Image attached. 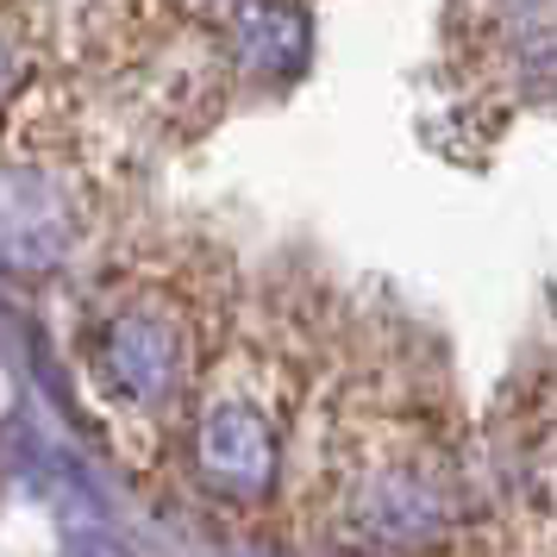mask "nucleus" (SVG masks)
Wrapping results in <instances>:
<instances>
[{"instance_id":"f257e3e1","label":"nucleus","mask_w":557,"mask_h":557,"mask_svg":"<svg viewBox=\"0 0 557 557\" xmlns=\"http://www.w3.org/2000/svg\"><path fill=\"white\" fill-rule=\"evenodd\" d=\"M95 395L126 432H163L201 388V313L170 282L113 295L88 338Z\"/></svg>"},{"instance_id":"f03ea898","label":"nucleus","mask_w":557,"mask_h":557,"mask_svg":"<svg viewBox=\"0 0 557 557\" xmlns=\"http://www.w3.org/2000/svg\"><path fill=\"white\" fill-rule=\"evenodd\" d=\"M463 520L451 457L426 432H370L338 463L332 527L357 557H413L451 539Z\"/></svg>"},{"instance_id":"7ed1b4c3","label":"nucleus","mask_w":557,"mask_h":557,"mask_svg":"<svg viewBox=\"0 0 557 557\" xmlns=\"http://www.w3.org/2000/svg\"><path fill=\"white\" fill-rule=\"evenodd\" d=\"M288 470V407L263 363L238 357L182 407V476L213 507L251 513Z\"/></svg>"},{"instance_id":"20e7f679","label":"nucleus","mask_w":557,"mask_h":557,"mask_svg":"<svg viewBox=\"0 0 557 557\" xmlns=\"http://www.w3.org/2000/svg\"><path fill=\"white\" fill-rule=\"evenodd\" d=\"M82 238V207L51 170L0 163V270L7 276H51Z\"/></svg>"},{"instance_id":"39448f33","label":"nucleus","mask_w":557,"mask_h":557,"mask_svg":"<svg viewBox=\"0 0 557 557\" xmlns=\"http://www.w3.org/2000/svg\"><path fill=\"white\" fill-rule=\"evenodd\" d=\"M226 51L257 82H295L307 70V51H313V26L288 0H232Z\"/></svg>"},{"instance_id":"423d86ee","label":"nucleus","mask_w":557,"mask_h":557,"mask_svg":"<svg viewBox=\"0 0 557 557\" xmlns=\"http://www.w3.org/2000/svg\"><path fill=\"white\" fill-rule=\"evenodd\" d=\"M520 502H527L532 520L557 527V420L532 432L527 457H520Z\"/></svg>"},{"instance_id":"0eeeda50","label":"nucleus","mask_w":557,"mask_h":557,"mask_svg":"<svg viewBox=\"0 0 557 557\" xmlns=\"http://www.w3.org/2000/svg\"><path fill=\"white\" fill-rule=\"evenodd\" d=\"M20 82H26V57H20L13 45H7V38H0V101H7Z\"/></svg>"},{"instance_id":"6e6552de","label":"nucleus","mask_w":557,"mask_h":557,"mask_svg":"<svg viewBox=\"0 0 557 557\" xmlns=\"http://www.w3.org/2000/svg\"><path fill=\"white\" fill-rule=\"evenodd\" d=\"M76 557H132V552H120V545H107V539H88Z\"/></svg>"},{"instance_id":"1a4fd4ad","label":"nucleus","mask_w":557,"mask_h":557,"mask_svg":"<svg viewBox=\"0 0 557 557\" xmlns=\"http://www.w3.org/2000/svg\"><path fill=\"white\" fill-rule=\"evenodd\" d=\"M507 7H520V13H532V7H545V0H507Z\"/></svg>"}]
</instances>
